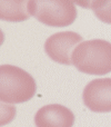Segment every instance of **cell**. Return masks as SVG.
<instances>
[{
    "label": "cell",
    "mask_w": 111,
    "mask_h": 127,
    "mask_svg": "<svg viewBox=\"0 0 111 127\" xmlns=\"http://www.w3.org/2000/svg\"><path fill=\"white\" fill-rule=\"evenodd\" d=\"M82 100L87 108L93 113L111 112V78L91 80L85 87Z\"/></svg>",
    "instance_id": "5b68a950"
},
{
    "label": "cell",
    "mask_w": 111,
    "mask_h": 127,
    "mask_svg": "<svg viewBox=\"0 0 111 127\" xmlns=\"http://www.w3.org/2000/svg\"><path fill=\"white\" fill-rule=\"evenodd\" d=\"M91 10L100 21L111 25V0H93Z\"/></svg>",
    "instance_id": "ba28073f"
},
{
    "label": "cell",
    "mask_w": 111,
    "mask_h": 127,
    "mask_svg": "<svg viewBox=\"0 0 111 127\" xmlns=\"http://www.w3.org/2000/svg\"><path fill=\"white\" fill-rule=\"evenodd\" d=\"M29 0H0V19L9 22H21L29 19Z\"/></svg>",
    "instance_id": "52a82bcc"
},
{
    "label": "cell",
    "mask_w": 111,
    "mask_h": 127,
    "mask_svg": "<svg viewBox=\"0 0 111 127\" xmlns=\"http://www.w3.org/2000/svg\"><path fill=\"white\" fill-rule=\"evenodd\" d=\"M74 4L73 0H29L28 12L46 26L63 28L76 21Z\"/></svg>",
    "instance_id": "3957f363"
},
{
    "label": "cell",
    "mask_w": 111,
    "mask_h": 127,
    "mask_svg": "<svg viewBox=\"0 0 111 127\" xmlns=\"http://www.w3.org/2000/svg\"><path fill=\"white\" fill-rule=\"evenodd\" d=\"M74 114L60 104H50L41 107L35 115L36 127H72Z\"/></svg>",
    "instance_id": "8992f818"
},
{
    "label": "cell",
    "mask_w": 111,
    "mask_h": 127,
    "mask_svg": "<svg viewBox=\"0 0 111 127\" xmlns=\"http://www.w3.org/2000/svg\"><path fill=\"white\" fill-rule=\"evenodd\" d=\"M93 0H73V2L76 4H78L79 7L83 9H91V3Z\"/></svg>",
    "instance_id": "9c48e42d"
},
{
    "label": "cell",
    "mask_w": 111,
    "mask_h": 127,
    "mask_svg": "<svg viewBox=\"0 0 111 127\" xmlns=\"http://www.w3.org/2000/svg\"><path fill=\"white\" fill-rule=\"evenodd\" d=\"M37 92V83L29 72L12 65L0 66V100L6 104L29 101Z\"/></svg>",
    "instance_id": "7a4b0ae2"
},
{
    "label": "cell",
    "mask_w": 111,
    "mask_h": 127,
    "mask_svg": "<svg viewBox=\"0 0 111 127\" xmlns=\"http://www.w3.org/2000/svg\"><path fill=\"white\" fill-rule=\"evenodd\" d=\"M80 42L82 37L74 31H61L51 35L44 42V51L51 60L70 66L72 64V53Z\"/></svg>",
    "instance_id": "277c9868"
},
{
    "label": "cell",
    "mask_w": 111,
    "mask_h": 127,
    "mask_svg": "<svg viewBox=\"0 0 111 127\" xmlns=\"http://www.w3.org/2000/svg\"><path fill=\"white\" fill-rule=\"evenodd\" d=\"M72 65L80 72L103 76L111 72V42L105 39L82 41L72 53Z\"/></svg>",
    "instance_id": "6da1fadb"
}]
</instances>
